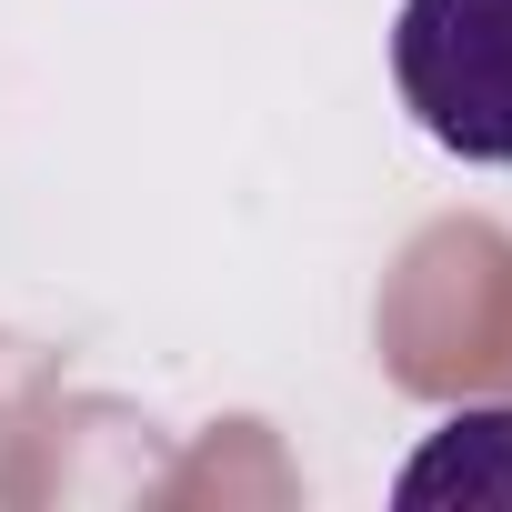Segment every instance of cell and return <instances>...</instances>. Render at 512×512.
<instances>
[{"instance_id":"6da1fadb","label":"cell","mask_w":512,"mask_h":512,"mask_svg":"<svg viewBox=\"0 0 512 512\" xmlns=\"http://www.w3.org/2000/svg\"><path fill=\"white\" fill-rule=\"evenodd\" d=\"M392 81L452 161L512 171V0H402Z\"/></svg>"},{"instance_id":"7a4b0ae2","label":"cell","mask_w":512,"mask_h":512,"mask_svg":"<svg viewBox=\"0 0 512 512\" xmlns=\"http://www.w3.org/2000/svg\"><path fill=\"white\" fill-rule=\"evenodd\" d=\"M402 512H512V402H472L422 432V452L392 472Z\"/></svg>"}]
</instances>
